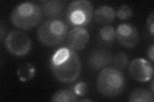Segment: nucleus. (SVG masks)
Returning a JSON list of instances; mask_svg holds the SVG:
<instances>
[{
    "instance_id": "16",
    "label": "nucleus",
    "mask_w": 154,
    "mask_h": 102,
    "mask_svg": "<svg viewBox=\"0 0 154 102\" xmlns=\"http://www.w3.org/2000/svg\"><path fill=\"white\" fill-rule=\"evenodd\" d=\"M100 37L104 42L110 43L114 41L116 32L114 28L111 26H105L101 28L100 31Z\"/></svg>"
},
{
    "instance_id": "19",
    "label": "nucleus",
    "mask_w": 154,
    "mask_h": 102,
    "mask_svg": "<svg viewBox=\"0 0 154 102\" xmlns=\"http://www.w3.org/2000/svg\"><path fill=\"white\" fill-rule=\"evenodd\" d=\"M73 91L79 96H84L88 91V86L84 82H80L73 87Z\"/></svg>"
},
{
    "instance_id": "17",
    "label": "nucleus",
    "mask_w": 154,
    "mask_h": 102,
    "mask_svg": "<svg viewBox=\"0 0 154 102\" xmlns=\"http://www.w3.org/2000/svg\"><path fill=\"white\" fill-rule=\"evenodd\" d=\"M128 56L124 52L118 53L113 57L114 65L119 68H125L128 65Z\"/></svg>"
},
{
    "instance_id": "6",
    "label": "nucleus",
    "mask_w": 154,
    "mask_h": 102,
    "mask_svg": "<svg viewBox=\"0 0 154 102\" xmlns=\"http://www.w3.org/2000/svg\"><path fill=\"white\" fill-rule=\"evenodd\" d=\"M5 45L11 54L16 56H23L30 51L32 42L25 33L13 30L7 35Z\"/></svg>"
},
{
    "instance_id": "21",
    "label": "nucleus",
    "mask_w": 154,
    "mask_h": 102,
    "mask_svg": "<svg viewBox=\"0 0 154 102\" xmlns=\"http://www.w3.org/2000/svg\"><path fill=\"white\" fill-rule=\"evenodd\" d=\"M148 56L149 58L153 62L154 60V45L152 44L151 46L149 47L148 50Z\"/></svg>"
},
{
    "instance_id": "11",
    "label": "nucleus",
    "mask_w": 154,
    "mask_h": 102,
    "mask_svg": "<svg viewBox=\"0 0 154 102\" xmlns=\"http://www.w3.org/2000/svg\"><path fill=\"white\" fill-rule=\"evenodd\" d=\"M116 12L109 6L103 5L94 11V17L96 22L100 24H109L112 23L116 17Z\"/></svg>"
},
{
    "instance_id": "18",
    "label": "nucleus",
    "mask_w": 154,
    "mask_h": 102,
    "mask_svg": "<svg viewBox=\"0 0 154 102\" xmlns=\"http://www.w3.org/2000/svg\"><path fill=\"white\" fill-rule=\"evenodd\" d=\"M116 15L121 20H127V19L131 17L132 15V10L129 6L127 5V4H123L118 8Z\"/></svg>"
},
{
    "instance_id": "9",
    "label": "nucleus",
    "mask_w": 154,
    "mask_h": 102,
    "mask_svg": "<svg viewBox=\"0 0 154 102\" xmlns=\"http://www.w3.org/2000/svg\"><path fill=\"white\" fill-rule=\"evenodd\" d=\"M89 37V32L84 27H75L67 33V45L75 51H80L88 44Z\"/></svg>"
},
{
    "instance_id": "23",
    "label": "nucleus",
    "mask_w": 154,
    "mask_h": 102,
    "mask_svg": "<svg viewBox=\"0 0 154 102\" xmlns=\"http://www.w3.org/2000/svg\"><path fill=\"white\" fill-rule=\"evenodd\" d=\"M153 83H154V82H153V80L152 82V84H151V92H152V93H153V91H154V89H153Z\"/></svg>"
},
{
    "instance_id": "10",
    "label": "nucleus",
    "mask_w": 154,
    "mask_h": 102,
    "mask_svg": "<svg viewBox=\"0 0 154 102\" xmlns=\"http://www.w3.org/2000/svg\"><path fill=\"white\" fill-rule=\"evenodd\" d=\"M112 61L110 53L104 49H96L91 52L89 58L88 64L91 69L98 70L106 68Z\"/></svg>"
},
{
    "instance_id": "2",
    "label": "nucleus",
    "mask_w": 154,
    "mask_h": 102,
    "mask_svg": "<svg viewBox=\"0 0 154 102\" xmlns=\"http://www.w3.org/2000/svg\"><path fill=\"white\" fill-rule=\"evenodd\" d=\"M125 86V76L116 68H104L96 78V87L99 93L109 98L121 94Z\"/></svg>"
},
{
    "instance_id": "5",
    "label": "nucleus",
    "mask_w": 154,
    "mask_h": 102,
    "mask_svg": "<svg viewBox=\"0 0 154 102\" xmlns=\"http://www.w3.org/2000/svg\"><path fill=\"white\" fill-rule=\"evenodd\" d=\"M93 16V7L88 0L72 1L67 11L68 22L75 27H83L88 24Z\"/></svg>"
},
{
    "instance_id": "1",
    "label": "nucleus",
    "mask_w": 154,
    "mask_h": 102,
    "mask_svg": "<svg viewBox=\"0 0 154 102\" xmlns=\"http://www.w3.org/2000/svg\"><path fill=\"white\" fill-rule=\"evenodd\" d=\"M50 68L58 80L69 84L78 79L81 71V63L75 51L69 47H62L51 57Z\"/></svg>"
},
{
    "instance_id": "15",
    "label": "nucleus",
    "mask_w": 154,
    "mask_h": 102,
    "mask_svg": "<svg viewBox=\"0 0 154 102\" xmlns=\"http://www.w3.org/2000/svg\"><path fill=\"white\" fill-rule=\"evenodd\" d=\"M35 73V67L30 63H26L19 67L17 74L19 80L22 82H26L33 78Z\"/></svg>"
},
{
    "instance_id": "4",
    "label": "nucleus",
    "mask_w": 154,
    "mask_h": 102,
    "mask_svg": "<svg viewBox=\"0 0 154 102\" xmlns=\"http://www.w3.org/2000/svg\"><path fill=\"white\" fill-rule=\"evenodd\" d=\"M68 26L66 22L52 19L43 22L37 30V38L43 45L50 47L59 45L67 37Z\"/></svg>"
},
{
    "instance_id": "12",
    "label": "nucleus",
    "mask_w": 154,
    "mask_h": 102,
    "mask_svg": "<svg viewBox=\"0 0 154 102\" xmlns=\"http://www.w3.org/2000/svg\"><path fill=\"white\" fill-rule=\"evenodd\" d=\"M63 9V4L58 0H49L45 1L42 5V12L48 17L55 18L59 16Z\"/></svg>"
},
{
    "instance_id": "7",
    "label": "nucleus",
    "mask_w": 154,
    "mask_h": 102,
    "mask_svg": "<svg viewBox=\"0 0 154 102\" xmlns=\"http://www.w3.org/2000/svg\"><path fill=\"white\" fill-rule=\"evenodd\" d=\"M128 74L135 80L145 82L152 79L153 66L150 62L142 58L135 59L129 64Z\"/></svg>"
},
{
    "instance_id": "20",
    "label": "nucleus",
    "mask_w": 154,
    "mask_h": 102,
    "mask_svg": "<svg viewBox=\"0 0 154 102\" xmlns=\"http://www.w3.org/2000/svg\"><path fill=\"white\" fill-rule=\"evenodd\" d=\"M147 27L149 31L150 32L152 36H153L154 34V12L152 11L148 17L146 21Z\"/></svg>"
},
{
    "instance_id": "8",
    "label": "nucleus",
    "mask_w": 154,
    "mask_h": 102,
    "mask_svg": "<svg viewBox=\"0 0 154 102\" xmlns=\"http://www.w3.org/2000/svg\"><path fill=\"white\" fill-rule=\"evenodd\" d=\"M116 32V38L122 45L126 48H133L139 40V33L136 27L132 24H121Z\"/></svg>"
},
{
    "instance_id": "3",
    "label": "nucleus",
    "mask_w": 154,
    "mask_h": 102,
    "mask_svg": "<svg viewBox=\"0 0 154 102\" xmlns=\"http://www.w3.org/2000/svg\"><path fill=\"white\" fill-rule=\"evenodd\" d=\"M42 12L37 4L24 2L14 8L10 16L11 22L21 30H30L37 26L41 21Z\"/></svg>"
},
{
    "instance_id": "14",
    "label": "nucleus",
    "mask_w": 154,
    "mask_h": 102,
    "mask_svg": "<svg viewBox=\"0 0 154 102\" xmlns=\"http://www.w3.org/2000/svg\"><path fill=\"white\" fill-rule=\"evenodd\" d=\"M51 101L54 102H73L77 98L73 91L69 89H60L52 96Z\"/></svg>"
},
{
    "instance_id": "13",
    "label": "nucleus",
    "mask_w": 154,
    "mask_h": 102,
    "mask_svg": "<svg viewBox=\"0 0 154 102\" xmlns=\"http://www.w3.org/2000/svg\"><path fill=\"white\" fill-rule=\"evenodd\" d=\"M153 93L144 89H136L131 92L128 101L131 102H153Z\"/></svg>"
},
{
    "instance_id": "24",
    "label": "nucleus",
    "mask_w": 154,
    "mask_h": 102,
    "mask_svg": "<svg viewBox=\"0 0 154 102\" xmlns=\"http://www.w3.org/2000/svg\"><path fill=\"white\" fill-rule=\"evenodd\" d=\"M92 100H87V99H84V100H81L80 101H91Z\"/></svg>"
},
{
    "instance_id": "22",
    "label": "nucleus",
    "mask_w": 154,
    "mask_h": 102,
    "mask_svg": "<svg viewBox=\"0 0 154 102\" xmlns=\"http://www.w3.org/2000/svg\"><path fill=\"white\" fill-rule=\"evenodd\" d=\"M4 28L3 25L2 24V22L1 23V26H0V33H1V40H3V38L4 36Z\"/></svg>"
}]
</instances>
